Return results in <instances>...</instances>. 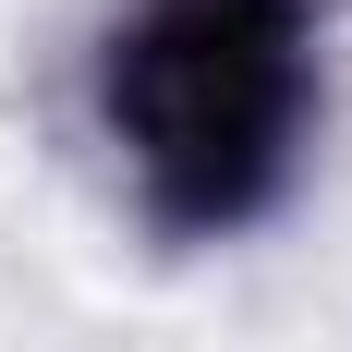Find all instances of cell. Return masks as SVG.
Here are the masks:
<instances>
[{
	"label": "cell",
	"instance_id": "6da1fadb",
	"mask_svg": "<svg viewBox=\"0 0 352 352\" xmlns=\"http://www.w3.org/2000/svg\"><path fill=\"white\" fill-rule=\"evenodd\" d=\"M109 134L182 231L267 207L304 134V0H146L109 49Z\"/></svg>",
	"mask_w": 352,
	"mask_h": 352
}]
</instances>
